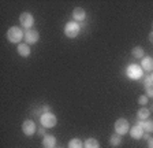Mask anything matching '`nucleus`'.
I'll return each mask as SVG.
<instances>
[{
	"label": "nucleus",
	"instance_id": "obj_1",
	"mask_svg": "<svg viewBox=\"0 0 153 148\" xmlns=\"http://www.w3.org/2000/svg\"><path fill=\"white\" fill-rule=\"evenodd\" d=\"M23 37H25V33L22 32V29H19L16 26H13V28H10L7 30V39H8L10 43H13V44H15V43L21 44V40Z\"/></svg>",
	"mask_w": 153,
	"mask_h": 148
},
{
	"label": "nucleus",
	"instance_id": "obj_2",
	"mask_svg": "<svg viewBox=\"0 0 153 148\" xmlns=\"http://www.w3.org/2000/svg\"><path fill=\"white\" fill-rule=\"evenodd\" d=\"M81 32V25L75 21H71V22H67L64 26V34L68 37V39H74Z\"/></svg>",
	"mask_w": 153,
	"mask_h": 148
},
{
	"label": "nucleus",
	"instance_id": "obj_3",
	"mask_svg": "<svg viewBox=\"0 0 153 148\" xmlns=\"http://www.w3.org/2000/svg\"><path fill=\"white\" fill-rule=\"evenodd\" d=\"M40 122H41L42 128H53L55 125L57 123V118L56 115H53V114L49 111V113H44L41 117H40Z\"/></svg>",
	"mask_w": 153,
	"mask_h": 148
},
{
	"label": "nucleus",
	"instance_id": "obj_4",
	"mask_svg": "<svg viewBox=\"0 0 153 148\" xmlns=\"http://www.w3.org/2000/svg\"><path fill=\"white\" fill-rule=\"evenodd\" d=\"M115 132L118 133L120 136H124L126 133H128L130 130V125H128V121L124 118H119L116 119V122H115Z\"/></svg>",
	"mask_w": 153,
	"mask_h": 148
},
{
	"label": "nucleus",
	"instance_id": "obj_5",
	"mask_svg": "<svg viewBox=\"0 0 153 148\" xmlns=\"http://www.w3.org/2000/svg\"><path fill=\"white\" fill-rule=\"evenodd\" d=\"M19 22H21L22 28H25V29L27 30L33 26V23H34V18H33V15L30 13H22L21 16H19Z\"/></svg>",
	"mask_w": 153,
	"mask_h": 148
},
{
	"label": "nucleus",
	"instance_id": "obj_6",
	"mask_svg": "<svg viewBox=\"0 0 153 148\" xmlns=\"http://www.w3.org/2000/svg\"><path fill=\"white\" fill-rule=\"evenodd\" d=\"M23 39H25L26 44H36L38 41V39H40V34L34 29H27L25 30V37Z\"/></svg>",
	"mask_w": 153,
	"mask_h": 148
},
{
	"label": "nucleus",
	"instance_id": "obj_7",
	"mask_svg": "<svg viewBox=\"0 0 153 148\" xmlns=\"http://www.w3.org/2000/svg\"><path fill=\"white\" fill-rule=\"evenodd\" d=\"M126 74H127V77L133 78V80H137L142 75V69L138 66V64H130L126 70Z\"/></svg>",
	"mask_w": 153,
	"mask_h": 148
},
{
	"label": "nucleus",
	"instance_id": "obj_8",
	"mask_svg": "<svg viewBox=\"0 0 153 148\" xmlns=\"http://www.w3.org/2000/svg\"><path fill=\"white\" fill-rule=\"evenodd\" d=\"M36 130H37V128H36L34 121H32V119H26L25 122L22 123V132L25 133L26 136H32V135H34Z\"/></svg>",
	"mask_w": 153,
	"mask_h": 148
},
{
	"label": "nucleus",
	"instance_id": "obj_9",
	"mask_svg": "<svg viewBox=\"0 0 153 148\" xmlns=\"http://www.w3.org/2000/svg\"><path fill=\"white\" fill-rule=\"evenodd\" d=\"M73 18H74V21H75V22H78V23L83 22V21H85V18H86L85 10H83V8H81V7H76V8H74Z\"/></svg>",
	"mask_w": 153,
	"mask_h": 148
},
{
	"label": "nucleus",
	"instance_id": "obj_10",
	"mask_svg": "<svg viewBox=\"0 0 153 148\" xmlns=\"http://www.w3.org/2000/svg\"><path fill=\"white\" fill-rule=\"evenodd\" d=\"M42 145H44V148H55L56 138L51 135H45L44 138H42Z\"/></svg>",
	"mask_w": 153,
	"mask_h": 148
},
{
	"label": "nucleus",
	"instance_id": "obj_11",
	"mask_svg": "<svg viewBox=\"0 0 153 148\" xmlns=\"http://www.w3.org/2000/svg\"><path fill=\"white\" fill-rule=\"evenodd\" d=\"M130 135H131V137L133 138L140 140V138L143 137V128H141V126H138L137 123H135V126H133V129H131Z\"/></svg>",
	"mask_w": 153,
	"mask_h": 148
},
{
	"label": "nucleus",
	"instance_id": "obj_12",
	"mask_svg": "<svg viewBox=\"0 0 153 148\" xmlns=\"http://www.w3.org/2000/svg\"><path fill=\"white\" fill-rule=\"evenodd\" d=\"M18 54L21 55V56H23V58L29 56V55H30V47H29V44H26V43L18 44Z\"/></svg>",
	"mask_w": 153,
	"mask_h": 148
},
{
	"label": "nucleus",
	"instance_id": "obj_13",
	"mask_svg": "<svg viewBox=\"0 0 153 148\" xmlns=\"http://www.w3.org/2000/svg\"><path fill=\"white\" fill-rule=\"evenodd\" d=\"M141 64H142V69L145 71H153V58L145 56L142 59V62H141Z\"/></svg>",
	"mask_w": 153,
	"mask_h": 148
},
{
	"label": "nucleus",
	"instance_id": "obj_14",
	"mask_svg": "<svg viewBox=\"0 0 153 148\" xmlns=\"http://www.w3.org/2000/svg\"><path fill=\"white\" fill-rule=\"evenodd\" d=\"M149 115H150V110L146 108V107H141L137 113L138 121H146V119L149 118Z\"/></svg>",
	"mask_w": 153,
	"mask_h": 148
},
{
	"label": "nucleus",
	"instance_id": "obj_15",
	"mask_svg": "<svg viewBox=\"0 0 153 148\" xmlns=\"http://www.w3.org/2000/svg\"><path fill=\"white\" fill-rule=\"evenodd\" d=\"M109 144H111L112 147H119V145L122 144V136L118 135V133L112 135L111 138H109Z\"/></svg>",
	"mask_w": 153,
	"mask_h": 148
},
{
	"label": "nucleus",
	"instance_id": "obj_16",
	"mask_svg": "<svg viewBox=\"0 0 153 148\" xmlns=\"http://www.w3.org/2000/svg\"><path fill=\"white\" fill-rule=\"evenodd\" d=\"M133 56L137 59H143L145 58V51L142 47H134L133 48Z\"/></svg>",
	"mask_w": 153,
	"mask_h": 148
},
{
	"label": "nucleus",
	"instance_id": "obj_17",
	"mask_svg": "<svg viewBox=\"0 0 153 148\" xmlns=\"http://www.w3.org/2000/svg\"><path fill=\"white\" fill-rule=\"evenodd\" d=\"M85 148H100V144L96 138H88L85 143H83Z\"/></svg>",
	"mask_w": 153,
	"mask_h": 148
},
{
	"label": "nucleus",
	"instance_id": "obj_18",
	"mask_svg": "<svg viewBox=\"0 0 153 148\" xmlns=\"http://www.w3.org/2000/svg\"><path fill=\"white\" fill-rule=\"evenodd\" d=\"M82 141H81L79 138H73V140H70V143H68V148H82Z\"/></svg>",
	"mask_w": 153,
	"mask_h": 148
},
{
	"label": "nucleus",
	"instance_id": "obj_19",
	"mask_svg": "<svg viewBox=\"0 0 153 148\" xmlns=\"http://www.w3.org/2000/svg\"><path fill=\"white\" fill-rule=\"evenodd\" d=\"M143 130H146L148 133L153 132V121L152 119H146V121H143Z\"/></svg>",
	"mask_w": 153,
	"mask_h": 148
},
{
	"label": "nucleus",
	"instance_id": "obj_20",
	"mask_svg": "<svg viewBox=\"0 0 153 148\" xmlns=\"http://www.w3.org/2000/svg\"><path fill=\"white\" fill-rule=\"evenodd\" d=\"M148 99H149V97H148V96H145V95H142V96H140V97H138V104H141V106H142V107H145V104L148 103Z\"/></svg>",
	"mask_w": 153,
	"mask_h": 148
},
{
	"label": "nucleus",
	"instance_id": "obj_21",
	"mask_svg": "<svg viewBox=\"0 0 153 148\" xmlns=\"http://www.w3.org/2000/svg\"><path fill=\"white\" fill-rule=\"evenodd\" d=\"M152 84H153L152 77H150V75H145V77H143V85H145V88L149 87V85H152Z\"/></svg>",
	"mask_w": 153,
	"mask_h": 148
},
{
	"label": "nucleus",
	"instance_id": "obj_22",
	"mask_svg": "<svg viewBox=\"0 0 153 148\" xmlns=\"http://www.w3.org/2000/svg\"><path fill=\"white\" fill-rule=\"evenodd\" d=\"M145 89H146V93H148L146 96L148 97H153V84L149 85V87H146Z\"/></svg>",
	"mask_w": 153,
	"mask_h": 148
},
{
	"label": "nucleus",
	"instance_id": "obj_23",
	"mask_svg": "<svg viewBox=\"0 0 153 148\" xmlns=\"http://www.w3.org/2000/svg\"><path fill=\"white\" fill-rule=\"evenodd\" d=\"M38 135H40V136H42V137H44V136H45V128L38 129Z\"/></svg>",
	"mask_w": 153,
	"mask_h": 148
},
{
	"label": "nucleus",
	"instance_id": "obj_24",
	"mask_svg": "<svg viewBox=\"0 0 153 148\" xmlns=\"http://www.w3.org/2000/svg\"><path fill=\"white\" fill-rule=\"evenodd\" d=\"M148 147L153 148V137H150V140H148Z\"/></svg>",
	"mask_w": 153,
	"mask_h": 148
},
{
	"label": "nucleus",
	"instance_id": "obj_25",
	"mask_svg": "<svg viewBox=\"0 0 153 148\" xmlns=\"http://www.w3.org/2000/svg\"><path fill=\"white\" fill-rule=\"evenodd\" d=\"M149 41H150V43H153V32H150V33H149Z\"/></svg>",
	"mask_w": 153,
	"mask_h": 148
},
{
	"label": "nucleus",
	"instance_id": "obj_26",
	"mask_svg": "<svg viewBox=\"0 0 153 148\" xmlns=\"http://www.w3.org/2000/svg\"><path fill=\"white\" fill-rule=\"evenodd\" d=\"M143 138H145V140H150V136L149 135H143Z\"/></svg>",
	"mask_w": 153,
	"mask_h": 148
},
{
	"label": "nucleus",
	"instance_id": "obj_27",
	"mask_svg": "<svg viewBox=\"0 0 153 148\" xmlns=\"http://www.w3.org/2000/svg\"><path fill=\"white\" fill-rule=\"evenodd\" d=\"M150 111H153V104H152V106H150Z\"/></svg>",
	"mask_w": 153,
	"mask_h": 148
},
{
	"label": "nucleus",
	"instance_id": "obj_28",
	"mask_svg": "<svg viewBox=\"0 0 153 148\" xmlns=\"http://www.w3.org/2000/svg\"><path fill=\"white\" fill-rule=\"evenodd\" d=\"M150 77H152V81H153V73H152V74H150Z\"/></svg>",
	"mask_w": 153,
	"mask_h": 148
}]
</instances>
